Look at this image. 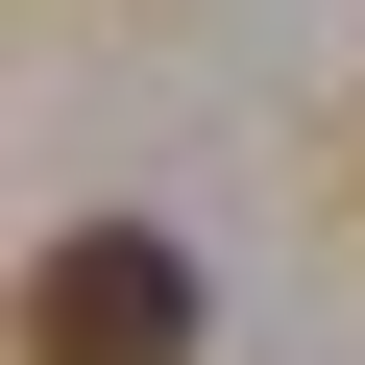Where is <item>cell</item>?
Wrapping results in <instances>:
<instances>
[{
	"instance_id": "obj_1",
	"label": "cell",
	"mask_w": 365,
	"mask_h": 365,
	"mask_svg": "<svg viewBox=\"0 0 365 365\" xmlns=\"http://www.w3.org/2000/svg\"><path fill=\"white\" fill-rule=\"evenodd\" d=\"M25 365H195V268H170V220H73L25 268V317H0Z\"/></svg>"
}]
</instances>
